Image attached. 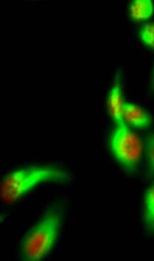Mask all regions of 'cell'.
Masks as SVG:
<instances>
[{"label": "cell", "mask_w": 154, "mask_h": 261, "mask_svg": "<svg viewBox=\"0 0 154 261\" xmlns=\"http://www.w3.org/2000/svg\"><path fill=\"white\" fill-rule=\"evenodd\" d=\"M68 212L67 199H58L49 203L21 240L19 254L22 259L40 260L54 249Z\"/></svg>", "instance_id": "6da1fadb"}, {"label": "cell", "mask_w": 154, "mask_h": 261, "mask_svg": "<svg viewBox=\"0 0 154 261\" xmlns=\"http://www.w3.org/2000/svg\"><path fill=\"white\" fill-rule=\"evenodd\" d=\"M153 13L154 4L151 0H136L130 5V15L137 22L149 19Z\"/></svg>", "instance_id": "52a82bcc"}, {"label": "cell", "mask_w": 154, "mask_h": 261, "mask_svg": "<svg viewBox=\"0 0 154 261\" xmlns=\"http://www.w3.org/2000/svg\"><path fill=\"white\" fill-rule=\"evenodd\" d=\"M109 146L115 160L126 172H137L144 145L140 138L124 121L115 124L109 139Z\"/></svg>", "instance_id": "3957f363"}, {"label": "cell", "mask_w": 154, "mask_h": 261, "mask_svg": "<svg viewBox=\"0 0 154 261\" xmlns=\"http://www.w3.org/2000/svg\"><path fill=\"white\" fill-rule=\"evenodd\" d=\"M150 89L152 93H154V67L152 70V76H151Z\"/></svg>", "instance_id": "30bf717a"}, {"label": "cell", "mask_w": 154, "mask_h": 261, "mask_svg": "<svg viewBox=\"0 0 154 261\" xmlns=\"http://www.w3.org/2000/svg\"><path fill=\"white\" fill-rule=\"evenodd\" d=\"M143 223L149 236H154V182L147 189L143 199Z\"/></svg>", "instance_id": "8992f818"}, {"label": "cell", "mask_w": 154, "mask_h": 261, "mask_svg": "<svg viewBox=\"0 0 154 261\" xmlns=\"http://www.w3.org/2000/svg\"><path fill=\"white\" fill-rule=\"evenodd\" d=\"M124 102L125 101L122 97V74L117 72L107 98L109 113L115 124H119L124 121L122 119Z\"/></svg>", "instance_id": "277c9868"}, {"label": "cell", "mask_w": 154, "mask_h": 261, "mask_svg": "<svg viewBox=\"0 0 154 261\" xmlns=\"http://www.w3.org/2000/svg\"><path fill=\"white\" fill-rule=\"evenodd\" d=\"M146 156V167L149 177H154V133H149L146 137L144 144Z\"/></svg>", "instance_id": "ba28073f"}, {"label": "cell", "mask_w": 154, "mask_h": 261, "mask_svg": "<svg viewBox=\"0 0 154 261\" xmlns=\"http://www.w3.org/2000/svg\"><path fill=\"white\" fill-rule=\"evenodd\" d=\"M140 38L146 46L154 49V23L143 25L140 31Z\"/></svg>", "instance_id": "9c48e42d"}, {"label": "cell", "mask_w": 154, "mask_h": 261, "mask_svg": "<svg viewBox=\"0 0 154 261\" xmlns=\"http://www.w3.org/2000/svg\"><path fill=\"white\" fill-rule=\"evenodd\" d=\"M122 119L127 125L135 128H146L152 124V118L148 112L129 102H124Z\"/></svg>", "instance_id": "5b68a950"}, {"label": "cell", "mask_w": 154, "mask_h": 261, "mask_svg": "<svg viewBox=\"0 0 154 261\" xmlns=\"http://www.w3.org/2000/svg\"><path fill=\"white\" fill-rule=\"evenodd\" d=\"M71 172L62 166L38 165L11 171L3 178L1 198L7 204L16 203L28 193L45 184H67Z\"/></svg>", "instance_id": "7a4b0ae2"}]
</instances>
